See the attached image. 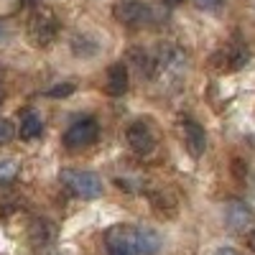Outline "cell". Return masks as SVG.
<instances>
[{
    "instance_id": "obj_1",
    "label": "cell",
    "mask_w": 255,
    "mask_h": 255,
    "mask_svg": "<svg viewBox=\"0 0 255 255\" xmlns=\"http://www.w3.org/2000/svg\"><path fill=\"white\" fill-rule=\"evenodd\" d=\"M59 181L67 186V191H72L79 199H97L102 194V181L97 174L92 171H79V168H64L59 174Z\"/></svg>"
},
{
    "instance_id": "obj_2",
    "label": "cell",
    "mask_w": 255,
    "mask_h": 255,
    "mask_svg": "<svg viewBox=\"0 0 255 255\" xmlns=\"http://www.w3.org/2000/svg\"><path fill=\"white\" fill-rule=\"evenodd\" d=\"M186 72V54L174 46V44H163L158 49V56L153 59V74H163L166 79H179Z\"/></svg>"
},
{
    "instance_id": "obj_3",
    "label": "cell",
    "mask_w": 255,
    "mask_h": 255,
    "mask_svg": "<svg viewBox=\"0 0 255 255\" xmlns=\"http://www.w3.org/2000/svg\"><path fill=\"white\" fill-rule=\"evenodd\" d=\"M56 33H59L56 15L51 10H46V8L36 10L33 18H31V23H28V36H31L33 44L36 46H49L51 41L56 38Z\"/></svg>"
},
{
    "instance_id": "obj_4",
    "label": "cell",
    "mask_w": 255,
    "mask_h": 255,
    "mask_svg": "<svg viewBox=\"0 0 255 255\" xmlns=\"http://www.w3.org/2000/svg\"><path fill=\"white\" fill-rule=\"evenodd\" d=\"M105 248L108 255H138V240H135V227L118 225L105 235Z\"/></svg>"
},
{
    "instance_id": "obj_5",
    "label": "cell",
    "mask_w": 255,
    "mask_h": 255,
    "mask_svg": "<svg viewBox=\"0 0 255 255\" xmlns=\"http://www.w3.org/2000/svg\"><path fill=\"white\" fill-rule=\"evenodd\" d=\"M97 135H100L97 123L92 118H82V120H77L67 128V133H64V145L74 148V151L77 148H87L97 140Z\"/></svg>"
},
{
    "instance_id": "obj_6",
    "label": "cell",
    "mask_w": 255,
    "mask_h": 255,
    "mask_svg": "<svg viewBox=\"0 0 255 255\" xmlns=\"http://www.w3.org/2000/svg\"><path fill=\"white\" fill-rule=\"evenodd\" d=\"M115 18L120 20L123 26L140 28V26H145L148 20L153 18V13H151V8H148L145 3H140V0H120V3L115 5Z\"/></svg>"
},
{
    "instance_id": "obj_7",
    "label": "cell",
    "mask_w": 255,
    "mask_h": 255,
    "mask_svg": "<svg viewBox=\"0 0 255 255\" xmlns=\"http://www.w3.org/2000/svg\"><path fill=\"white\" fill-rule=\"evenodd\" d=\"M125 138H128V145H130L135 153H140V156H148L156 148V133H153V128L148 125L145 120H135L125 130Z\"/></svg>"
},
{
    "instance_id": "obj_8",
    "label": "cell",
    "mask_w": 255,
    "mask_h": 255,
    "mask_svg": "<svg viewBox=\"0 0 255 255\" xmlns=\"http://www.w3.org/2000/svg\"><path fill=\"white\" fill-rule=\"evenodd\" d=\"M179 133H181V140L186 145V151L194 156V158H199L204 153V148H207V133H204V128L199 123H194V120L184 118L179 123Z\"/></svg>"
},
{
    "instance_id": "obj_9",
    "label": "cell",
    "mask_w": 255,
    "mask_h": 255,
    "mask_svg": "<svg viewBox=\"0 0 255 255\" xmlns=\"http://www.w3.org/2000/svg\"><path fill=\"white\" fill-rule=\"evenodd\" d=\"M225 222L232 227V230H245L250 222H253V209L245 204V202H230L227 209H225Z\"/></svg>"
},
{
    "instance_id": "obj_10",
    "label": "cell",
    "mask_w": 255,
    "mask_h": 255,
    "mask_svg": "<svg viewBox=\"0 0 255 255\" xmlns=\"http://www.w3.org/2000/svg\"><path fill=\"white\" fill-rule=\"evenodd\" d=\"M105 90L110 97H120L128 90V69L125 64H113L108 69V82H105Z\"/></svg>"
},
{
    "instance_id": "obj_11",
    "label": "cell",
    "mask_w": 255,
    "mask_h": 255,
    "mask_svg": "<svg viewBox=\"0 0 255 255\" xmlns=\"http://www.w3.org/2000/svg\"><path fill=\"white\" fill-rule=\"evenodd\" d=\"M135 240H138V255H156L161 248V238L158 232L151 227H135Z\"/></svg>"
},
{
    "instance_id": "obj_12",
    "label": "cell",
    "mask_w": 255,
    "mask_h": 255,
    "mask_svg": "<svg viewBox=\"0 0 255 255\" xmlns=\"http://www.w3.org/2000/svg\"><path fill=\"white\" fill-rule=\"evenodd\" d=\"M41 130H44V123H41L38 113L33 110H26V113H20V128H18V133L23 140H33L41 135Z\"/></svg>"
},
{
    "instance_id": "obj_13",
    "label": "cell",
    "mask_w": 255,
    "mask_h": 255,
    "mask_svg": "<svg viewBox=\"0 0 255 255\" xmlns=\"http://www.w3.org/2000/svg\"><path fill=\"white\" fill-rule=\"evenodd\" d=\"M220 59H222L225 69H240L243 64L248 61V49H243V46H227V49L220 51Z\"/></svg>"
},
{
    "instance_id": "obj_14",
    "label": "cell",
    "mask_w": 255,
    "mask_h": 255,
    "mask_svg": "<svg viewBox=\"0 0 255 255\" xmlns=\"http://www.w3.org/2000/svg\"><path fill=\"white\" fill-rule=\"evenodd\" d=\"M18 207V194L13 191L10 184H0V217L13 215V209Z\"/></svg>"
},
{
    "instance_id": "obj_15",
    "label": "cell",
    "mask_w": 255,
    "mask_h": 255,
    "mask_svg": "<svg viewBox=\"0 0 255 255\" xmlns=\"http://www.w3.org/2000/svg\"><path fill=\"white\" fill-rule=\"evenodd\" d=\"M72 49H74L77 56H92L97 51V44H95V41H90V36H82V38L77 36L72 41Z\"/></svg>"
},
{
    "instance_id": "obj_16",
    "label": "cell",
    "mask_w": 255,
    "mask_h": 255,
    "mask_svg": "<svg viewBox=\"0 0 255 255\" xmlns=\"http://www.w3.org/2000/svg\"><path fill=\"white\" fill-rule=\"evenodd\" d=\"M18 176V163L15 161H3L0 163V184H10Z\"/></svg>"
},
{
    "instance_id": "obj_17",
    "label": "cell",
    "mask_w": 255,
    "mask_h": 255,
    "mask_svg": "<svg viewBox=\"0 0 255 255\" xmlns=\"http://www.w3.org/2000/svg\"><path fill=\"white\" fill-rule=\"evenodd\" d=\"M13 138H15V128H13V123L5 120V118H0V145L10 143Z\"/></svg>"
},
{
    "instance_id": "obj_18",
    "label": "cell",
    "mask_w": 255,
    "mask_h": 255,
    "mask_svg": "<svg viewBox=\"0 0 255 255\" xmlns=\"http://www.w3.org/2000/svg\"><path fill=\"white\" fill-rule=\"evenodd\" d=\"M72 92H74V84L64 82V84H56V87H51V90L46 92V97H54V100H64V97H69Z\"/></svg>"
},
{
    "instance_id": "obj_19",
    "label": "cell",
    "mask_w": 255,
    "mask_h": 255,
    "mask_svg": "<svg viewBox=\"0 0 255 255\" xmlns=\"http://www.w3.org/2000/svg\"><path fill=\"white\" fill-rule=\"evenodd\" d=\"M194 5L199 10H217L222 5V0H194Z\"/></svg>"
},
{
    "instance_id": "obj_20",
    "label": "cell",
    "mask_w": 255,
    "mask_h": 255,
    "mask_svg": "<svg viewBox=\"0 0 255 255\" xmlns=\"http://www.w3.org/2000/svg\"><path fill=\"white\" fill-rule=\"evenodd\" d=\"M217 255H238L232 248H225V250H217Z\"/></svg>"
},
{
    "instance_id": "obj_21",
    "label": "cell",
    "mask_w": 255,
    "mask_h": 255,
    "mask_svg": "<svg viewBox=\"0 0 255 255\" xmlns=\"http://www.w3.org/2000/svg\"><path fill=\"white\" fill-rule=\"evenodd\" d=\"M166 5H179V3H184V0H163Z\"/></svg>"
},
{
    "instance_id": "obj_22",
    "label": "cell",
    "mask_w": 255,
    "mask_h": 255,
    "mask_svg": "<svg viewBox=\"0 0 255 255\" xmlns=\"http://www.w3.org/2000/svg\"><path fill=\"white\" fill-rule=\"evenodd\" d=\"M250 248L255 250V232H253V235H250Z\"/></svg>"
},
{
    "instance_id": "obj_23",
    "label": "cell",
    "mask_w": 255,
    "mask_h": 255,
    "mask_svg": "<svg viewBox=\"0 0 255 255\" xmlns=\"http://www.w3.org/2000/svg\"><path fill=\"white\" fill-rule=\"evenodd\" d=\"M0 102H3V92H0Z\"/></svg>"
}]
</instances>
